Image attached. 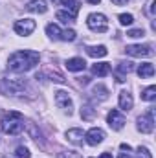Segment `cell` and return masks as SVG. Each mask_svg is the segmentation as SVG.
<instances>
[{
    "mask_svg": "<svg viewBox=\"0 0 156 158\" xmlns=\"http://www.w3.org/2000/svg\"><path fill=\"white\" fill-rule=\"evenodd\" d=\"M125 53L130 57H153L154 50L151 44H130L125 48Z\"/></svg>",
    "mask_w": 156,
    "mask_h": 158,
    "instance_id": "5b68a950",
    "label": "cell"
},
{
    "mask_svg": "<svg viewBox=\"0 0 156 158\" xmlns=\"http://www.w3.org/2000/svg\"><path fill=\"white\" fill-rule=\"evenodd\" d=\"M154 13H156V0H153V2L149 4V15L154 17Z\"/></svg>",
    "mask_w": 156,
    "mask_h": 158,
    "instance_id": "d6a6232c",
    "label": "cell"
},
{
    "mask_svg": "<svg viewBox=\"0 0 156 158\" xmlns=\"http://www.w3.org/2000/svg\"><path fill=\"white\" fill-rule=\"evenodd\" d=\"M132 105H134V101H132L130 92L129 90H121L119 92V109L123 112H129V110H132Z\"/></svg>",
    "mask_w": 156,
    "mask_h": 158,
    "instance_id": "8fae6325",
    "label": "cell"
},
{
    "mask_svg": "<svg viewBox=\"0 0 156 158\" xmlns=\"http://www.w3.org/2000/svg\"><path fill=\"white\" fill-rule=\"evenodd\" d=\"M138 131L143 134H151L154 131V110L153 109L147 114H142L138 118Z\"/></svg>",
    "mask_w": 156,
    "mask_h": 158,
    "instance_id": "8992f818",
    "label": "cell"
},
{
    "mask_svg": "<svg viewBox=\"0 0 156 158\" xmlns=\"http://www.w3.org/2000/svg\"><path fill=\"white\" fill-rule=\"evenodd\" d=\"M57 158H83V156L79 153H76V151H61Z\"/></svg>",
    "mask_w": 156,
    "mask_h": 158,
    "instance_id": "f1b7e54d",
    "label": "cell"
},
{
    "mask_svg": "<svg viewBox=\"0 0 156 158\" xmlns=\"http://www.w3.org/2000/svg\"><path fill=\"white\" fill-rule=\"evenodd\" d=\"M88 81H90V77H79V83L81 85H88Z\"/></svg>",
    "mask_w": 156,
    "mask_h": 158,
    "instance_id": "e575fe53",
    "label": "cell"
},
{
    "mask_svg": "<svg viewBox=\"0 0 156 158\" xmlns=\"http://www.w3.org/2000/svg\"><path fill=\"white\" fill-rule=\"evenodd\" d=\"M121 149H123V151H127V153H129V151H130V145H127V143H121Z\"/></svg>",
    "mask_w": 156,
    "mask_h": 158,
    "instance_id": "d590c367",
    "label": "cell"
},
{
    "mask_svg": "<svg viewBox=\"0 0 156 158\" xmlns=\"http://www.w3.org/2000/svg\"><path fill=\"white\" fill-rule=\"evenodd\" d=\"M55 2H57V4H61V6L70 7V11L77 15V11H79V2H77V0H55Z\"/></svg>",
    "mask_w": 156,
    "mask_h": 158,
    "instance_id": "cb8c5ba5",
    "label": "cell"
},
{
    "mask_svg": "<svg viewBox=\"0 0 156 158\" xmlns=\"http://www.w3.org/2000/svg\"><path fill=\"white\" fill-rule=\"evenodd\" d=\"M92 94H94V99H97V101H105L107 98H109V88L105 86V85H96L94 88H92Z\"/></svg>",
    "mask_w": 156,
    "mask_h": 158,
    "instance_id": "ac0fdd59",
    "label": "cell"
},
{
    "mask_svg": "<svg viewBox=\"0 0 156 158\" xmlns=\"http://www.w3.org/2000/svg\"><path fill=\"white\" fill-rule=\"evenodd\" d=\"M132 22H134V17L130 13H121L119 15V24L121 26H130Z\"/></svg>",
    "mask_w": 156,
    "mask_h": 158,
    "instance_id": "484cf974",
    "label": "cell"
},
{
    "mask_svg": "<svg viewBox=\"0 0 156 158\" xmlns=\"http://www.w3.org/2000/svg\"><path fill=\"white\" fill-rule=\"evenodd\" d=\"M96 116H97V112H96L94 107H90V105H83L81 107V118L84 121H92V119H96Z\"/></svg>",
    "mask_w": 156,
    "mask_h": 158,
    "instance_id": "ffe728a7",
    "label": "cell"
},
{
    "mask_svg": "<svg viewBox=\"0 0 156 158\" xmlns=\"http://www.w3.org/2000/svg\"><path fill=\"white\" fill-rule=\"evenodd\" d=\"M129 0H112V4H116V6H123V4H127Z\"/></svg>",
    "mask_w": 156,
    "mask_h": 158,
    "instance_id": "836d02e7",
    "label": "cell"
},
{
    "mask_svg": "<svg viewBox=\"0 0 156 158\" xmlns=\"http://www.w3.org/2000/svg\"><path fill=\"white\" fill-rule=\"evenodd\" d=\"M92 74L97 76V77H105V76L110 74V64L109 63H96L92 66Z\"/></svg>",
    "mask_w": 156,
    "mask_h": 158,
    "instance_id": "e0dca14e",
    "label": "cell"
},
{
    "mask_svg": "<svg viewBox=\"0 0 156 158\" xmlns=\"http://www.w3.org/2000/svg\"><path fill=\"white\" fill-rule=\"evenodd\" d=\"M64 66H66L70 72H83V70L86 68V63H84V59H81V57H72V59H68V61L64 63Z\"/></svg>",
    "mask_w": 156,
    "mask_h": 158,
    "instance_id": "5bb4252c",
    "label": "cell"
},
{
    "mask_svg": "<svg viewBox=\"0 0 156 158\" xmlns=\"http://www.w3.org/2000/svg\"><path fill=\"white\" fill-rule=\"evenodd\" d=\"M84 140H86L88 145H97V143H101L105 140V131L99 129V127H94L84 134Z\"/></svg>",
    "mask_w": 156,
    "mask_h": 158,
    "instance_id": "30bf717a",
    "label": "cell"
},
{
    "mask_svg": "<svg viewBox=\"0 0 156 158\" xmlns=\"http://www.w3.org/2000/svg\"><path fill=\"white\" fill-rule=\"evenodd\" d=\"M107 121H109V127H110L112 131H119V129H123V125H125V118H123V114H121L119 110H116V109H112V110L109 112Z\"/></svg>",
    "mask_w": 156,
    "mask_h": 158,
    "instance_id": "9c48e42d",
    "label": "cell"
},
{
    "mask_svg": "<svg viewBox=\"0 0 156 158\" xmlns=\"http://www.w3.org/2000/svg\"><path fill=\"white\" fill-rule=\"evenodd\" d=\"M66 140H68L70 143H74V145H83V142H84V132H83L81 129H70V131H66Z\"/></svg>",
    "mask_w": 156,
    "mask_h": 158,
    "instance_id": "7c38bea8",
    "label": "cell"
},
{
    "mask_svg": "<svg viewBox=\"0 0 156 158\" xmlns=\"http://www.w3.org/2000/svg\"><path fill=\"white\" fill-rule=\"evenodd\" d=\"M0 127L6 134H11V136H17L22 132L24 129V116L17 110H9L6 112L2 119H0Z\"/></svg>",
    "mask_w": 156,
    "mask_h": 158,
    "instance_id": "7a4b0ae2",
    "label": "cell"
},
{
    "mask_svg": "<svg viewBox=\"0 0 156 158\" xmlns=\"http://www.w3.org/2000/svg\"><path fill=\"white\" fill-rule=\"evenodd\" d=\"M39 61H40L39 52H33V50H18V52H15V53L9 55L7 68L11 72L24 74V72L31 70L35 64H39Z\"/></svg>",
    "mask_w": 156,
    "mask_h": 158,
    "instance_id": "6da1fadb",
    "label": "cell"
},
{
    "mask_svg": "<svg viewBox=\"0 0 156 158\" xmlns=\"http://www.w3.org/2000/svg\"><path fill=\"white\" fill-rule=\"evenodd\" d=\"M86 2H88V4H99L101 0H86Z\"/></svg>",
    "mask_w": 156,
    "mask_h": 158,
    "instance_id": "74e56055",
    "label": "cell"
},
{
    "mask_svg": "<svg viewBox=\"0 0 156 158\" xmlns=\"http://www.w3.org/2000/svg\"><path fill=\"white\" fill-rule=\"evenodd\" d=\"M17 158H30L31 156V153H30V149L28 147H24V145H20V147H17Z\"/></svg>",
    "mask_w": 156,
    "mask_h": 158,
    "instance_id": "4316f807",
    "label": "cell"
},
{
    "mask_svg": "<svg viewBox=\"0 0 156 158\" xmlns=\"http://www.w3.org/2000/svg\"><path fill=\"white\" fill-rule=\"evenodd\" d=\"M46 33H48V37H51V39H61V28H59L57 24H48V26H46Z\"/></svg>",
    "mask_w": 156,
    "mask_h": 158,
    "instance_id": "603a6c76",
    "label": "cell"
},
{
    "mask_svg": "<svg viewBox=\"0 0 156 158\" xmlns=\"http://www.w3.org/2000/svg\"><path fill=\"white\" fill-rule=\"evenodd\" d=\"M28 129H30V132H31V138H35V140L39 142V140H40V131H37V127H35L31 121L28 123Z\"/></svg>",
    "mask_w": 156,
    "mask_h": 158,
    "instance_id": "f546056e",
    "label": "cell"
},
{
    "mask_svg": "<svg viewBox=\"0 0 156 158\" xmlns=\"http://www.w3.org/2000/svg\"><path fill=\"white\" fill-rule=\"evenodd\" d=\"M61 40H76V31L74 30H66V31H61Z\"/></svg>",
    "mask_w": 156,
    "mask_h": 158,
    "instance_id": "83f0119b",
    "label": "cell"
},
{
    "mask_svg": "<svg viewBox=\"0 0 156 158\" xmlns=\"http://www.w3.org/2000/svg\"><path fill=\"white\" fill-rule=\"evenodd\" d=\"M117 158H130V156H129L127 153H121V155H119V156H117Z\"/></svg>",
    "mask_w": 156,
    "mask_h": 158,
    "instance_id": "f35d334b",
    "label": "cell"
},
{
    "mask_svg": "<svg viewBox=\"0 0 156 158\" xmlns=\"http://www.w3.org/2000/svg\"><path fill=\"white\" fill-rule=\"evenodd\" d=\"M28 88H30L28 81L24 77H13V79L4 77L0 81V92L9 94V96H24V92Z\"/></svg>",
    "mask_w": 156,
    "mask_h": 158,
    "instance_id": "3957f363",
    "label": "cell"
},
{
    "mask_svg": "<svg viewBox=\"0 0 156 158\" xmlns=\"http://www.w3.org/2000/svg\"><path fill=\"white\" fill-rule=\"evenodd\" d=\"M138 158H153V155H151V151L147 149V147H138Z\"/></svg>",
    "mask_w": 156,
    "mask_h": 158,
    "instance_id": "1f68e13d",
    "label": "cell"
},
{
    "mask_svg": "<svg viewBox=\"0 0 156 158\" xmlns=\"http://www.w3.org/2000/svg\"><path fill=\"white\" fill-rule=\"evenodd\" d=\"M143 35H145L143 30H129V31H127V37H132V39H140V37H143Z\"/></svg>",
    "mask_w": 156,
    "mask_h": 158,
    "instance_id": "4dcf8cb0",
    "label": "cell"
},
{
    "mask_svg": "<svg viewBox=\"0 0 156 158\" xmlns=\"http://www.w3.org/2000/svg\"><path fill=\"white\" fill-rule=\"evenodd\" d=\"M138 76L142 79L153 77V76H154V64H153V63H142V64L138 66Z\"/></svg>",
    "mask_w": 156,
    "mask_h": 158,
    "instance_id": "2e32d148",
    "label": "cell"
},
{
    "mask_svg": "<svg viewBox=\"0 0 156 158\" xmlns=\"http://www.w3.org/2000/svg\"><path fill=\"white\" fill-rule=\"evenodd\" d=\"M35 28H37V24H35V20H31V19H22V20H17V22H15V26H13L15 33H17V35H22V37L31 35V33L35 31Z\"/></svg>",
    "mask_w": 156,
    "mask_h": 158,
    "instance_id": "52a82bcc",
    "label": "cell"
},
{
    "mask_svg": "<svg viewBox=\"0 0 156 158\" xmlns=\"http://www.w3.org/2000/svg\"><path fill=\"white\" fill-rule=\"evenodd\" d=\"M86 26L92 30V31H97V33H105L109 30V20L103 13H90L88 19H86Z\"/></svg>",
    "mask_w": 156,
    "mask_h": 158,
    "instance_id": "277c9868",
    "label": "cell"
},
{
    "mask_svg": "<svg viewBox=\"0 0 156 158\" xmlns=\"http://www.w3.org/2000/svg\"><path fill=\"white\" fill-rule=\"evenodd\" d=\"M142 99L143 101H154L156 99V86H149L142 92Z\"/></svg>",
    "mask_w": 156,
    "mask_h": 158,
    "instance_id": "d4e9b609",
    "label": "cell"
},
{
    "mask_svg": "<svg viewBox=\"0 0 156 158\" xmlns=\"http://www.w3.org/2000/svg\"><path fill=\"white\" fill-rule=\"evenodd\" d=\"M117 76H116V81L117 83H123L125 79H123V76L121 74H130L132 70H134V63H130V61H121V63H117Z\"/></svg>",
    "mask_w": 156,
    "mask_h": 158,
    "instance_id": "9a60e30c",
    "label": "cell"
},
{
    "mask_svg": "<svg viewBox=\"0 0 156 158\" xmlns=\"http://www.w3.org/2000/svg\"><path fill=\"white\" fill-rule=\"evenodd\" d=\"M42 77H50V81H57V83H64V81H66L61 74H57V72H50V70L37 74V77H35V79H42Z\"/></svg>",
    "mask_w": 156,
    "mask_h": 158,
    "instance_id": "44dd1931",
    "label": "cell"
},
{
    "mask_svg": "<svg viewBox=\"0 0 156 158\" xmlns=\"http://www.w3.org/2000/svg\"><path fill=\"white\" fill-rule=\"evenodd\" d=\"M99 158H112V155H110V153H103Z\"/></svg>",
    "mask_w": 156,
    "mask_h": 158,
    "instance_id": "8d00e7d4",
    "label": "cell"
},
{
    "mask_svg": "<svg viewBox=\"0 0 156 158\" xmlns=\"http://www.w3.org/2000/svg\"><path fill=\"white\" fill-rule=\"evenodd\" d=\"M55 105H57L61 110L68 112V114H72V110H74L72 98H70L68 92H64V90H57V92H55Z\"/></svg>",
    "mask_w": 156,
    "mask_h": 158,
    "instance_id": "ba28073f",
    "label": "cell"
},
{
    "mask_svg": "<svg viewBox=\"0 0 156 158\" xmlns=\"http://www.w3.org/2000/svg\"><path fill=\"white\" fill-rule=\"evenodd\" d=\"M86 53L90 57H105L109 53V50L103 44H99V46H86Z\"/></svg>",
    "mask_w": 156,
    "mask_h": 158,
    "instance_id": "d6986e66",
    "label": "cell"
},
{
    "mask_svg": "<svg viewBox=\"0 0 156 158\" xmlns=\"http://www.w3.org/2000/svg\"><path fill=\"white\" fill-rule=\"evenodd\" d=\"M26 9L28 11H31V13H46L48 11V4H46V0H30L28 4H26Z\"/></svg>",
    "mask_w": 156,
    "mask_h": 158,
    "instance_id": "4fadbf2b",
    "label": "cell"
},
{
    "mask_svg": "<svg viewBox=\"0 0 156 158\" xmlns=\"http://www.w3.org/2000/svg\"><path fill=\"white\" fill-rule=\"evenodd\" d=\"M55 17H57V20H61V22H64V24H68V22H74L76 20V13H72V11H57L55 13Z\"/></svg>",
    "mask_w": 156,
    "mask_h": 158,
    "instance_id": "7402d4cb",
    "label": "cell"
}]
</instances>
